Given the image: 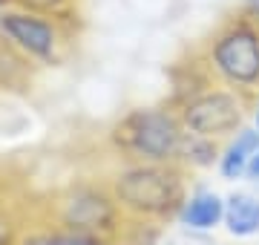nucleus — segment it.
<instances>
[{"mask_svg": "<svg viewBox=\"0 0 259 245\" xmlns=\"http://www.w3.org/2000/svg\"><path fill=\"white\" fill-rule=\"evenodd\" d=\"M18 245H112L98 234H87V231H72V228L55 225V222H40L35 228H26L20 234Z\"/></svg>", "mask_w": 259, "mask_h": 245, "instance_id": "9d476101", "label": "nucleus"}, {"mask_svg": "<svg viewBox=\"0 0 259 245\" xmlns=\"http://www.w3.org/2000/svg\"><path fill=\"white\" fill-rule=\"evenodd\" d=\"M83 0H0V6H12V9H26L37 15H49V18L66 20L75 26H83Z\"/></svg>", "mask_w": 259, "mask_h": 245, "instance_id": "ddd939ff", "label": "nucleus"}, {"mask_svg": "<svg viewBox=\"0 0 259 245\" xmlns=\"http://www.w3.org/2000/svg\"><path fill=\"white\" fill-rule=\"evenodd\" d=\"M219 147H222V142H213V139L187 133L185 144H182V153H179V168H185L187 173H202V170L216 168Z\"/></svg>", "mask_w": 259, "mask_h": 245, "instance_id": "f8f14e48", "label": "nucleus"}, {"mask_svg": "<svg viewBox=\"0 0 259 245\" xmlns=\"http://www.w3.org/2000/svg\"><path fill=\"white\" fill-rule=\"evenodd\" d=\"M193 58L216 84L253 98L259 93V20L242 9L228 12L193 49Z\"/></svg>", "mask_w": 259, "mask_h": 245, "instance_id": "7ed1b4c3", "label": "nucleus"}, {"mask_svg": "<svg viewBox=\"0 0 259 245\" xmlns=\"http://www.w3.org/2000/svg\"><path fill=\"white\" fill-rule=\"evenodd\" d=\"M44 219L72 231L98 234L110 242H115V236L127 222L107 179H87V176L69 179L64 188H58L44 208Z\"/></svg>", "mask_w": 259, "mask_h": 245, "instance_id": "39448f33", "label": "nucleus"}, {"mask_svg": "<svg viewBox=\"0 0 259 245\" xmlns=\"http://www.w3.org/2000/svg\"><path fill=\"white\" fill-rule=\"evenodd\" d=\"M176 222L190 234H210L225 222V196L219 190L207 188V185H196L190 188L187 199L182 202Z\"/></svg>", "mask_w": 259, "mask_h": 245, "instance_id": "0eeeda50", "label": "nucleus"}, {"mask_svg": "<svg viewBox=\"0 0 259 245\" xmlns=\"http://www.w3.org/2000/svg\"><path fill=\"white\" fill-rule=\"evenodd\" d=\"M239 9H242V12H248L250 18H256V20H259V0H239Z\"/></svg>", "mask_w": 259, "mask_h": 245, "instance_id": "2eb2a0df", "label": "nucleus"}, {"mask_svg": "<svg viewBox=\"0 0 259 245\" xmlns=\"http://www.w3.org/2000/svg\"><path fill=\"white\" fill-rule=\"evenodd\" d=\"M222 228L236 239L259 236V193L233 190L225 196V222Z\"/></svg>", "mask_w": 259, "mask_h": 245, "instance_id": "1a4fd4ad", "label": "nucleus"}, {"mask_svg": "<svg viewBox=\"0 0 259 245\" xmlns=\"http://www.w3.org/2000/svg\"><path fill=\"white\" fill-rule=\"evenodd\" d=\"M248 121L259 130V93L253 95V98H250V118H248Z\"/></svg>", "mask_w": 259, "mask_h": 245, "instance_id": "dca6fc26", "label": "nucleus"}, {"mask_svg": "<svg viewBox=\"0 0 259 245\" xmlns=\"http://www.w3.org/2000/svg\"><path fill=\"white\" fill-rule=\"evenodd\" d=\"M37 75V66L29 64L12 47L0 40V93L3 95H23L32 90Z\"/></svg>", "mask_w": 259, "mask_h": 245, "instance_id": "9b49d317", "label": "nucleus"}, {"mask_svg": "<svg viewBox=\"0 0 259 245\" xmlns=\"http://www.w3.org/2000/svg\"><path fill=\"white\" fill-rule=\"evenodd\" d=\"M81 38V26L66 20L37 15L26 9L0 6V40L23 55L37 69H52L69 61L75 44Z\"/></svg>", "mask_w": 259, "mask_h": 245, "instance_id": "423d86ee", "label": "nucleus"}, {"mask_svg": "<svg viewBox=\"0 0 259 245\" xmlns=\"http://www.w3.org/2000/svg\"><path fill=\"white\" fill-rule=\"evenodd\" d=\"M185 124L173 104L133 107L118 115L107 130V144L118 161H150V165H179L185 144Z\"/></svg>", "mask_w": 259, "mask_h": 245, "instance_id": "20e7f679", "label": "nucleus"}, {"mask_svg": "<svg viewBox=\"0 0 259 245\" xmlns=\"http://www.w3.org/2000/svg\"><path fill=\"white\" fill-rule=\"evenodd\" d=\"M23 231H26V214L15 202L0 199V245H18Z\"/></svg>", "mask_w": 259, "mask_h": 245, "instance_id": "4468645a", "label": "nucleus"}, {"mask_svg": "<svg viewBox=\"0 0 259 245\" xmlns=\"http://www.w3.org/2000/svg\"><path fill=\"white\" fill-rule=\"evenodd\" d=\"M179 69L185 72V78L176 75V90H173L170 104L176 107L187 133L204 136L213 142H225L228 136H233L239 127L248 124V95L236 93L225 84H216L193 55H190V64H182Z\"/></svg>", "mask_w": 259, "mask_h": 245, "instance_id": "f257e3e1", "label": "nucleus"}, {"mask_svg": "<svg viewBox=\"0 0 259 245\" xmlns=\"http://www.w3.org/2000/svg\"><path fill=\"white\" fill-rule=\"evenodd\" d=\"M107 185L127 219L161 225L179 217L190 193V173L179 165L121 161L107 176Z\"/></svg>", "mask_w": 259, "mask_h": 245, "instance_id": "f03ea898", "label": "nucleus"}, {"mask_svg": "<svg viewBox=\"0 0 259 245\" xmlns=\"http://www.w3.org/2000/svg\"><path fill=\"white\" fill-rule=\"evenodd\" d=\"M259 153V130L253 124H245L239 130L228 136L219 147V159H216V173L222 182H239L248 176V168L253 156Z\"/></svg>", "mask_w": 259, "mask_h": 245, "instance_id": "6e6552de", "label": "nucleus"}, {"mask_svg": "<svg viewBox=\"0 0 259 245\" xmlns=\"http://www.w3.org/2000/svg\"><path fill=\"white\" fill-rule=\"evenodd\" d=\"M248 182H259V153L253 156V161H250V168H248V176H245Z\"/></svg>", "mask_w": 259, "mask_h": 245, "instance_id": "f3484780", "label": "nucleus"}]
</instances>
